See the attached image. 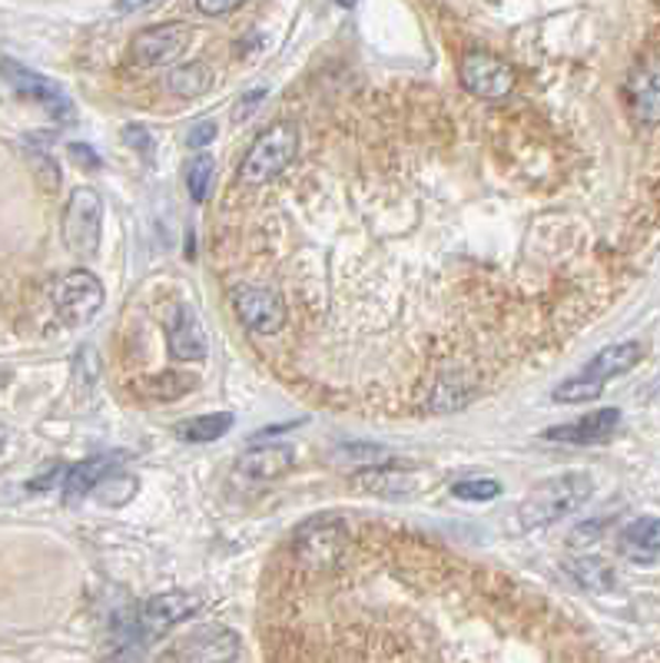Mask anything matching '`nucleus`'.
I'll use <instances>...</instances> for the list:
<instances>
[{
  "label": "nucleus",
  "mask_w": 660,
  "mask_h": 663,
  "mask_svg": "<svg viewBox=\"0 0 660 663\" xmlns=\"http://www.w3.org/2000/svg\"><path fill=\"white\" fill-rule=\"evenodd\" d=\"M594 494V478L587 471H564L537 484L518 507V521L524 531H541L561 521L564 514L577 511Z\"/></svg>",
  "instance_id": "obj_1"
},
{
  "label": "nucleus",
  "mask_w": 660,
  "mask_h": 663,
  "mask_svg": "<svg viewBox=\"0 0 660 663\" xmlns=\"http://www.w3.org/2000/svg\"><path fill=\"white\" fill-rule=\"evenodd\" d=\"M296 157H299V127L289 120L273 124L269 130H263L256 137V143L243 157L239 183L246 190H259V186L273 183L276 177H283L296 163Z\"/></svg>",
  "instance_id": "obj_2"
},
{
  "label": "nucleus",
  "mask_w": 660,
  "mask_h": 663,
  "mask_svg": "<svg viewBox=\"0 0 660 663\" xmlns=\"http://www.w3.org/2000/svg\"><path fill=\"white\" fill-rule=\"evenodd\" d=\"M230 306H233L236 322L243 329H249L253 335H276L289 322L286 299L266 286H236L230 292Z\"/></svg>",
  "instance_id": "obj_3"
},
{
  "label": "nucleus",
  "mask_w": 660,
  "mask_h": 663,
  "mask_svg": "<svg viewBox=\"0 0 660 663\" xmlns=\"http://www.w3.org/2000/svg\"><path fill=\"white\" fill-rule=\"evenodd\" d=\"M349 547V524L342 517H316L296 534V560L312 570H329Z\"/></svg>",
  "instance_id": "obj_4"
},
{
  "label": "nucleus",
  "mask_w": 660,
  "mask_h": 663,
  "mask_svg": "<svg viewBox=\"0 0 660 663\" xmlns=\"http://www.w3.org/2000/svg\"><path fill=\"white\" fill-rule=\"evenodd\" d=\"M100 229H104V203L97 190L81 186L71 193L67 210H64V243L77 256H94L100 246Z\"/></svg>",
  "instance_id": "obj_5"
},
{
  "label": "nucleus",
  "mask_w": 660,
  "mask_h": 663,
  "mask_svg": "<svg viewBox=\"0 0 660 663\" xmlns=\"http://www.w3.org/2000/svg\"><path fill=\"white\" fill-rule=\"evenodd\" d=\"M104 306V282L87 272V269H74L67 276L57 279L54 286V309L67 325H84L91 322Z\"/></svg>",
  "instance_id": "obj_6"
},
{
  "label": "nucleus",
  "mask_w": 660,
  "mask_h": 663,
  "mask_svg": "<svg viewBox=\"0 0 660 663\" xmlns=\"http://www.w3.org/2000/svg\"><path fill=\"white\" fill-rule=\"evenodd\" d=\"M458 81L468 94L481 97V100H504L514 90V71L491 54H465L458 64Z\"/></svg>",
  "instance_id": "obj_7"
},
{
  "label": "nucleus",
  "mask_w": 660,
  "mask_h": 663,
  "mask_svg": "<svg viewBox=\"0 0 660 663\" xmlns=\"http://www.w3.org/2000/svg\"><path fill=\"white\" fill-rule=\"evenodd\" d=\"M239 656V637L220 623H206L180 637L163 660H190V663H216V660H236Z\"/></svg>",
  "instance_id": "obj_8"
},
{
  "label": "nucleus",
  "mask_w": 660,
  "mask_h": 663,
  "mask_svg": "<svg viewBox=\"0 0 660 663\" xmlns=\"http://www.w3.org/2000/svg\"><path fill=\"white\" fill-rule=\"evenodd\" d=\"M193 41V28L190 24H160V28H147L134 38L130 54L140 67H163L173 64Z\"/></svg>",
  "instance_id": "obj_9"
},
{
  "label": "nucleus",
  "mask_w": 660,
  "mask_h": 663,
  "mask_svg": "<svg viewBox=\"0 0 660 663\" xmlns=\"http://www.w3.org/2000/svg\"><path fill=\"white\" fill-rule=\"evenodd\" d=\"M624 97L637 124L660 127V57H643L627 74Z\"/></svg>",
  "instance_id": "obj_10"
},
{
  "label": "nucleus",
  "mask_w": 660,
  "mask_h": 663,
  "mask_svg": "<svg viewBox=\"0 0 660 663\" xmlns=\"http://www.w3.org/2000/svg\"><path fill=\"white\" fill-rule=\"evenodd\" d=\"M0 74L8 77V84H11L18 94H24V97H31L34 104H41L51 117H57V120H74V104L67 100V94H64L54 81H47V77H41V74L21 67L18 61H4V64H0Z\"/></svg>",
  "instance_id": "obj_11"
},
{
  "label": "nucleus",
  "mask_w": 660,
  "mask_h": 663,
  "mask_svg": "<svg viewBox=\"0 0 660 663\" xmlns=\"http://www.w3.org/2000/svg\"><path fill=\"white\" fill-rule=\"evenodd\" d=\"M200 600L187 590H167L147 600L143 613H140V633L143 637H163L170 633L177 623L190 620V613H196Z\"/></svg>",
  "instance_id": "obj_12"
},
{
  "label": "nucleus",
  "mask_w": 660,
  "mask_h": 663,
  "mask_svg": "<svg viewBox=\"0 0 660 663\" xmlns=\"http://www.w3.org/2000/svg\"><path fill=\"white\" fill-rule=\"evenodd\" d=\"M167 342H170L173 359H180V362H200L210 352L200 316L183 302L173 306V312L167 316Z\"/></svg>",
  "instance_id": "obj_13"
},
{
  "label": "nucleus",
  "mask_w": 660,
  "mask_h": 663,
  "mask_svg": "<svg viewBox=\"0 0 660 663\" xmlns=\"http://www.w3.org/2000/svg\"><path fill=\"white\" fill-rule=\"evenodd\" d=\"M620 425V411L617 408H597L571 425H557L551 431H544L547 441H564V445H600L610 441L614 431Z\"/></svg>",
  "instance_id": "obj_14"
},
{
  "label": "nucleus",
  "mask_w": 660,
  "mask_h": 663,
  "mask_svg": "<svg viewBox=\"0 0 660 663\" xmlns=\"http://www.w3.org/2000/svg\"><path fill=\"white\" fill-rule=\"evenodd\" d=\"M292 464H296V451H292L289 445H266V448L246 451V455L236 461L233 474H236L239 481L259 484V481H276V478H283L286 471H292Z\"/></svg>",
  "instance_id": "obj_15"
},
{
  "label": "nucleus",
  "mask_w": 660,
  "mask_h": 663,
  "mask_svg": "<svg viewBox=\"0 0 660 663\" xmlns=\"http://www.w3.org/2000/svg\"><path fill=\"white\" fill-rule=\"evenodd\" d=\"M617 550L630 564H653L660 557V517L630 521L617 537Z\"/></svg>",
  "instance_id": "obj_16"
},
{
  "label": "nucleus",
  "mask_w": 660,
  "mask_h": 663,
  "mask_svg": "<svg viewBox=\"0 0 660 663\" xmlns=\"http://www.w3.org/2000/svg\"><path fill=\"white\" fill-rule=\"evenodd\" d=\"M640 359H643V345H640V342H617V345L600 349V352L590 359V365L584 368V375H590V378H597V382L607 385L610 378L627 375L630 368H637Z\"/></svg>",
  "instance_id": "obj_17"
},
{
  "label": "nucleus",
  "mask_w": 660,
  "mask_h": 663,
  "mask_svg": "<svg viewBox=\"0 0 660 663\" xmlns=\"http://www.w3.org/2000/svg\"><path fill=\"white\" fill-rule=\"evenodd\" d=\"M120 461H124V455H100V458H91V461L71 468V471H67V481H64V501H67V504L84 501L110 471H117Z\"/></svg>",
  "instance_id": "obj_18"
},
{
  "label": "nucleus",
  "mask_w": 660,
  "mask_h": 663,
  "mask_svg": "<svg viewBox=\"0 0 660 663\" xmlns=\"http://www.w3.org/2000/svg\"><path fill=\"white\" fill-rule=\"evenodd\" d=\"M418 474L415 471H392V468H365L362 474H355V488L369 491V494H382V498H408L418 491Z\"/></svg>",
  "instance_id": "obj_19"
},
{
  "label": "nucleus",
  "mask_w": 660,
  "mask_h": 663,
  "mask_svg": "<svg viewBox=\"0 0 660 663\" xmlns=\"http://www.w3.org/2000/svg\"><path fill=\"white\" fill-rule=\"evenodd\" d=\"M230 428H233V415L230 411H213V415H196V418L180 421L177 425V438L193 441V445H206V441L223 438Z\"/></svg>",
  "instance_id": "obj_20"
},
{
  "label": "nucleus",
  "mask_w": 660,
  "mask_h": 663,
  "mask_svg": "<svg viewBox=\"0 0 660 663\" xmlns=\"http://www.w3.org/2000/svg\"><path fill=\"white\" fill-rule=\"evenodd\" d=\"M210 84H213V71H210L206 64H200V61H193V64H187V67H177V71L167 77L170 94H177V97H183V100L206 94Z\"/></svg>",
  "instance_id": "obj_21"
},
{
  "label": "nucleus",
  "mask_w": 660,
  "mask_h": 663,
  "mask_svg": "<svg viewBox=\"0 0 660 663\" xmlns=\"http://www.w3.org/2000/svg\"><path fill=\"white\" fill-rule=\"evenodd\" d=\"M567 574L581 587H590V590H607L617 580L614 570H610V564L600 560V557H574V560H567Z\"/></svg>",
  "instance_id": "obj_22"
},
{
  "label": "nucleus",
  "mask_w": 660,
  "mask_h": 663,
  "mask_svg": "<svg viewBox=\"0 0 660 663\" xmlns=\"http://www.w3.org/2000/svg\"><path fill=\"white\" fill-rule=\"evenodd\" d=\"M193 388H196V375H183V372H163V375H153L147 382V395L153 402H173V398H183Z\"/></svg>",
  "instance_id": "obj_23"
},
{
  "label": "nucleus",
  "mask_w": 660,
  "mask_h": 663,
  "mask_svg": "<svg viewBox=\"0 0 660 663\" xmlns=\"http://www.w3.org/2000/svg\"><path fill=\"white\" fill-rule=\"evenodd\" d=\"M604 395V382H597V378H590V375H574V378H567V382H561L554 392H551V398L554 402H564V405H577V402H594V398H600Z\"/></svg>",
  "instance_id": "obj_24"
},
{
  "label": "nucleus",
  "mask_w": 660,
  "mask_h": 663,
  "mask_svg": "<svg viewBox=\"0 0 660 663\" xmlns=\"http://www.w3.org/2000/svg\"><path fill=\"white\" fill-rule=\"evenodd\" d=\"M213 173H216V163H213V157L200 153L196 160H190V167H187V186H190V196H193L196 203H203V200H206V193H210V183H213Z\"/></svg>",
  "instance_id": "obj_25"
},
{
  "label": "nucleus",
  "mask_w": 660,
  "mask_h": 663,
  "mask_svg": "<svg viewBox=\"0 0 660 663\" xmlns=\"http://www.w3.org/2000/svg\"><path fill=\"white\" fill-rule=\"evenodd\" d=\"M451 494L461 501H494L501 494V484L494 478H468L451 484Z\"/></svg>",
  "instance_id": "obj_26"
},
{
  "label": "nucleus",
  "mask_w": 660,
  "mask_h": 663,
  "mask_svg": "<svg viewBox=\"0 0 660 663\" xmlns=\"http://www.w3.org/2000/svg\"><path fill=\"white\" fill-rule=\"evenodd\" d=\"M34 170H38V180H41L44 190L54 193V190L61 186V170H57L54 157H47V153H34Z\"/></svg>",
  "instance_id": "obj_27"
},
{
  "label": "nucleus",
  "mask_w": 660,
  "mask_h": 663,
  "mask_svg": "<svg viewBox=\"0 0 660 663\" xmlns=\"http://www.w3.org/2000/svg\"><path fill=\"white\" fill-rule=\"evenodd\" d=\"M196 8L206 18H223V14H233L236 8H243V0H196Z\"/></svg>",
  "instance_id": "obj_28"
},
{
  "label": "nucleus",
  "mask_w": 660,
  "mask_h": 663,
  "mask_svg": "<svg viewBox=\"0 0 660 663\" xmlns=\"http://www.w3.org/2000/svg\"><path fill=\"white\" fill-rule=\"evenodd\" d=\"M187 140H190V147H196V150L210 147V143L216 140V124H210V120H206V124H196V127L190 130Z\"/></svg>",
  "instance_id": "obj_29"
},
{
  "label": "nucleus",
  "mask_w": 660,
  "mask_h": 663,
  "mask_svg": "<svg viewBox=\"0 0 660 663\" xmlns=\"http://www.w3.org/2000/svg\"><path fill=\"white\" fill-rule=\"evenodd\" d=\"M600 524L597 521H590V524H581V527H574L571 531V547H584V544H590V541H597L600 534Z\"/></svg>",
  "instance_id": "obj_30"
},
{
  "label": "nucleus",
  "mask_w": 660,
  "mask_h": 663,
  "mask_svg": "<svg viewBox=\"0 0 660 663\" xmlns=\"http://www.w3.org/2000/svg\"><path fill=\"white\" fill-rule=\"evenodd\" d=\"M266 100V90H249L243 100H239V107H236V120H246V117H253V107L256 104H263Z\"/></svg>",
  "instance_id": "obj_31"
},
{
  "label": "nucleus",
  "mask_w": 660,
  "mask_h": 663,
  "mask_svg": "<svg viewBox=\"0 0 660 663\" xmlns=\"http://www.w3.org/2000/svg\"><path fill=\"white\" fill-rule=\"evenodd\" d=\"M124 133H127V143H130V147H137V150H143V153L150 150V133H147L143 127H127Z\"/></svg>",
  "instance_id": "obj_32"
},
{
  "label": "nucleus",
  "mask_w": 660,
  "mask_h": 663,
  "mask_svg": "<svg viewBox=\"0 0 660 663\" xmlns=\"http://www.w3.org/2000/svg\"><path fill=\"white\" fill-rule=\"evenodd\" d=\"M71 157L84 160V167H91V170H97V167H100V157H97L91 147H84V143H74V147H71Z\"/></svg>",
  "instance_id": "obj_33"
},
{
  "label": "nucleus",
  "mask_w": 660,
  "mask_h": 663,
  "mask_svg": "<svg viewBox=\"0 0 660 663\" xmlns=\"http://www.w3.org/2000/svg\"><path fill=\"white\" fill-rule=\"evenodd\" d=\"M150 4H157V0H117V11L120 14H134V11H143Z\"/></svg>",
  "instance_id": "obj_34"
},
{
  "label": "nucleus",
  "mask_w": 660,
  "mask_h": 663,
  "mask_svg": "<svg viewBox=\"0 0 660 663\" xmlns=\"http://www.w3.org/2000/svg\"><path fill=\"white\" fill-rule=\"evenodd\" d=\"M8 382H11V372H8V368H0V388H4Z\"/></svg>",
  "instance_id": "obj_35"
},
{
  "label": "nucleus",
  "mask_w": 660,
  "mask_h": 663,
  "mask_svg": "<svg viewBox=\"0 0 660 663\" xmlns=\"http://www.w3.org/2000/svg\"><path fill=\"white\" fill-rule=\"evenodd\" d=\"M336 4H342V8H352V4H359V0H336Z\"/></svg>",
  "instance_id": "obj_36"
},
{
  "label": "nucleus",
  "mask_w": 660,
  "mask_h": 663,
  "mask_svg": "<svg viewBox=\"0 0 660 663\" xmlns=\"http://www.w3.org/2000/svg\"><path fill=\"white\" fill-rule=\"evenodd\" d=\"M4 445H8V438H4V431H0V451H4Z\"/></svg>",
  "instance_id": "obj_37"
}]
</instances>
